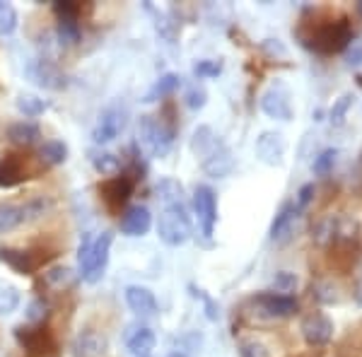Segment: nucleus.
<instances>
[{"label":"nucleus","mask_w":362,"mask_h":357,"mask_svg":"<svg viewBox=\"0 0 362 357\" xmlns=\"http://www.w3.org/2000/svg\"><path fill=\"white\" fill-rule=\"evenodd\" d=\"M25 179L22 177V167L15 157H3L0 160V189H13L20 181Z\"/></svg>","instance_id":"obj_31"},{"label":"nucleus","mask_w":362,"mask_h":357,"mask_svg":"<svg viewBox=\"0 0 362 357\" xmlns=\"http://www.w3.org/2000/svg\"><path fill=\"white\" fill-rule=\"evenodd\" d=\"M189 290H191V297H196V300H201V302H203V307H206V316H208V319H210V321H218V319H220V307H218V302H215L206 290L196 288L194 283L189 285Z\"/></svg>","instance_id":"obj_40"},{"label":"nucleus","mask_w":362,"mask_h":357,"mask_svg":"<svg viewBox=\"0 0 362 357\" xmlns=\"http://www.w3.org/2000/svg\"><path fill=\"white\" fill-rule=\"evenodd\" d=\"M251 314L259 319H288L297 312V300L288 295H276V292H261L249 300Z\"/></svg>","instance_id":"obj_8"},{"label":"nucleus","mask_w":362,"mask_h":357,"mask_svg":"<svg viewBox=\"0 0 362 357\" xmlns=\"http://www.w3.org/2000/svg\"><path fill=\"white\" fill-rule=\"evenodd\" d=\"M126 126H128L126 104L114 102L99 114L97 124L92 128V140H95V145H99V148L107 143H114V140L126 131Z\"/></svg>","instance_id":"obj_5"},{"label":"nucleus","mask_w":362,"mask_h":357,"mask_svg":"<svg viewBox=\"0 0 362 357\" xmlns=\"http://www.w3.org/2000/svg\"><path fill=\"white\" fill-rule=\"evenodd\" d=\"M312 297L317 300L319 304H334L341 300V295H338V288L334 283H329V280H319V283L312 285Z\"/></svg>","instance_id":"obj_34"},{"label":"nucleus","mask_w":362,"mask_h":357,"mask_svg":"<svg viewBox=\"0 0 362 357\" xmlns=\"http://www.w3.org/2000/svg\"><path fill=\"white\" fill-rule=\"evenodd\" d=\"M15 107L22 116H27V119H37V116H42L44 111H49L51 102H46V99L37 97V95H20L15 102Z\"/></svg>","instance_id":"obj_30"},{"label":"nucleus","mask_w":362,"mask_h":357,"mask_svg":"<svg viewBox=\"0 0 362 357\" xmlns=\"http://www.w3.org/2000/svg\"><path fill=\"white\" fill-rule=\"evenodd\" d=\"M194 210L198 225H201L203 237H213L215 225H218V196L206 184H198L194 189Z\"/></svg>","instance_id":"obj_9"},{"label":"nucleus","mask_w":362,"mask_h":357,"mask_svg":"<svg viewBox=\"0 0 362 357\" xmlns=\"http://www.w3.org/2000/svg\"><path fill=\"white\" fill-rule=\"evenodd\" d=\"M112 244H114L112 232H102L99 237H95L90 254H87L85 263L80 266V275H83L85 283L95 285L104 278V271L109 266V256H112Z\"/></svg>","instance_id":"obj_6"},{"label":"nucleus","mask_w":362,"mask_h":357,"mask_svg":"<svg viewBox=\"0 0 362 357\" xmlns=\"http://www.w3.org/2000/svg\"><path fill=\"white\" fill-rule=\"evenodd\" d=\"M350 42H353V29L343 17V20L319 25L307 39V46L317 54H338V51H346Z\"/></svg>","instance_id":"obj_2"},{"label":"nucleus","mask_w":362,"mask_h":357,"mask_svg":"<svg viewBox=\"0 0 362 357\" xmlns=\"http://www.w3.org/2000/svg\"><path fill=\"white\" fill-rule=\"evenodd\" d=\"M75 280V273L70 266H63V263H58V266H51L49 271H44V285L51 290H68L70 285H73Z\"/></svg>","instance_id":"obj_25"},{"label":"nucleus","mask_w":362,"mask_h":357,"mask_svg":"<svg viewBox=\"0 0 362 357\" xmlns=\"http://www.w3.org/2000/svg\"><path fill=\"white\" fill-rule=\"evenodd\" d=\"M155 27H157V32H160L162 37L169 39V42H172L174 34H177V25H174V22L169 20L167 15H162V13H157V22H155Z\"/></svg>","instance_id":"obj_45"},{"label":"nucleus","mask_w":362,"mask_h":357,"mask_svg":"<svg viewBox=\"0 0 362 357\" xmlns=\"http://www.w3.org/2000/svg\"><path fill=\"white\" fill-rule=\"evenodd\" d=\"M181 87V78L177 73H165L157 83L150 87V92L145 95V102H157L162 97H169L172 92H177Z\"/></svg>","instance_id":"obj_28"},{"label":"nucleus","mask_w":362,"mask_h":357,"mask_svg":"<svg viewBox=\"0 0 362 357\" xmlns=\"http://www.w3.org/2000/svg\"><path fill=\"white\" fill-rule=\"evenodd\" d=\"M346 66L348 68H358L362 66V42L360 39H353L346 49Z\"/></svg>","instance_id":"obj_44"},{"label":"nucleus","mask_w":362,"mask_h":357,"mask_svg":"<svg viewBox=\"0 0 362 357\" xmlns=\"http://www.w3.org/2000/svg\"><path fill=\"white\" fill-rule=\"evenodd\" d=\"M17 338L32 355L44 357L46 350H54V338L46 329H17Z\"/></svg>","instance_id":"obj_18"},{"label":"nucleus","mask_w":362,"mask_h":357,"mask_svg":"<svg viewBox=\"0 0 362 357\" xmlns=\"http://www.w3.org/2000/svg\"><path fill=\"white\" fill-rule=\"evenodd\" d=\"M54 13L58 15V22H78V15H80V8L75 3H54Z\"/></svg>","instance_id":"obj_43"},{"label":"nucleus","mask_w":362,"mask_h":357,"mask_svg":"<svg viewBox=\"0 0 362 357\" xmlns=\"http://www.w3.org/2000/svg\"><path fill=\"white\" fill-rule=\"evenodd\" d=\"M37 155H39V160H42V165L58 167L68 160V145L63 143V140H44V143L39 145Z\"/></svg>","instance_id":"obj_24"},{"label":"nucleus","mask_w":362,"mask_h":357,"mask_svg":"<svg viewBox=\"0 0 362 357\" xmlns=\"http://www.w3.org/2000/svg\"><path fill=\"white\" fill-rule=\"evenodd\" d=\"M256 157H259L264 165L278 167L285 157V138L278 131H264L256 138Z\"/></svg>","instance_id":"obj_12"},{"label":"nucleus","mask_w":362,"mask_h":357,"mask_svg":"<svg viewBox=\"0 0 362 357\" xmlns=\"http://www.w3.org/2000/svg\"><path fill=\"white\" fill-rule=\"evenodd\" d=\"M87 155H90V165L95 167V172L102 174V177H116V174L121 172V160H119V155H114V152L102 150V148H92Z\"/></svg>","instance_id":"obj_20"},{"label":"nucleus","mask_w":362,"mask_h":357,"mask_svg":"<svg viewBox=\"0 0 362 357\" xmlns=\"http://www.w3.org/2000/svg\"><path fill=\"white\" fill-rule=\"evenodd\" d=\"M46 316H49V304H46L44 300H32V302H29L27 314H25L27 324L37 326V324H42Z\"/></svg>","instance_id":"obj_42"},{"label":"nucleus","mask_w":362,"mask_h":357,"mask_svg":"<svg viewBox=\"0 0 362 357\" xmlns=\"http://www.w3.org/2000/svg\"><path fill=\"white\" fill-rule=\"evenodd\" d=\"M126 345H128V353L133 357H153V350L157 345V336L150 326H131L126 333Z\"/></svg>","instance_id":"obj_14"},{"label":"nucleus","mask_w":362,"mask_h":357,"mask_svg":"<svg viewBox=\"0 0 362 357\" xmlns=\"http://www.w3.org/2000/svg\"><path fill=\"white\" fill-rule=\"evenodd\" d=\"M300 215H302V210L295 206V201L293 203H285L283 208L278 210V215L273 218L271 222V242H276V244H285L290 237L295 234L297 230V222H300Z\"/></svg>","instance_id":"obj_11"},{"label":"nucleus","mask_w":362,"mask_h":357,"mask_svg":"<svg viewBox=\"0 0 362 357\" xmlns=\"http://www.w3.org/2000/svg\"><path fill=\"white\" fill-rule=\"evenodd\" d=\"M0 261L8 263V266L20 275H29V273H34V268H37V261L32 259V254L20 251V249H10V247L0 249Z\"/></svg>","instance_id":"obj_23"},{"label":"nucleus","mask_w":362,"mask_h":357,"mask_svg":"<svg viewBox=\"0 0 362 357\" xmlns=\"http://www.w3.org/2000/svg\"><path fill=\"white\" fill-rule=\"evenodd\" d=\"M261 111L273 121H283L288 124L293 119V92L283 80H276L264 90L261 95Z\"/></svg>","instance_id":"obj_7"},{"label":"nucleus","mask_w":362,"mask_h":357,"mask_svg":"<svg viewBox=\"0 0 362 357\" xmlns=\"http://www.w3.org/2000/svg\"><path fill=\"white\" fill-rule=\"evenodd\" d=\"M223 143L220 140L218 133L213 131L210 126H198L194 131V138H191V150H194V155L198 157V160H203L206 155H210L218 145Z\"/></svg>","instance_id":"obj_22"},{"label":"nucleus","mask_w":362,"mask_h":357,"mask_svg":"<svg viewBox=\"0 0 362 357\" xmlns=\"http://www.w3.org/2000/svg\"><path fill=\"white\" fill-rule=\"evenodd\" d=\"M167 357H186L184 353H179V350H177V353H169Z\"/></svg>","instance_id":"obj_49"},{"label":"nucleus","mask_w":362,"mask_h":357,"mask_svg":"<svg viewBox=\"0 0 362 357\" xmlns=\"http://www.w3.org/2000/svg\"><path fill=\"white\" fill-rule=\"evenodd\" d=\"M358 13L362 15V0H360V3H358Z\"/></svg>","instance_id":"obj_51"},{"label":"nucleus","mask_w":362,"mask_h":357,"mask_svg":"<svg viewBox=\"0 0 362 357\" xmlns=\"http://www.w3.org/2000/svg\"><path fill=\"white\" fill-rule=\"evenodd\" d=\"M25 222V210L15 203H0V234L17 230Z\"/></svg>","instance_id":"obj_29"},{"label":"nucleus","mask_w":362,"mask_h":357,"mask_svg":"<svg viewBox=\"0 0 362 357\" xmlns=\"http://www.w3.org/2000/svg\"><path fill=\"white\" fill-rule=\"evenodd\" d=\"M297 283H300V278H297L295 273H290V271H280V273L273 275L271 288L276 290V295H288V297H290V292H295Z\"/></svg>","instance_id":"obj_36"},{"label":"nucleus","mask_w":362,"mask_h":357,"mask_svg":"<svg viewBox=\"0 0 362 357\" xmlns=\"http://www.w3.org/2000/svg\"><path fill=\"white\" fill-rule=\"evenodd\" d=\"M338 148H326V150H321L317 157H314V162H312V172L317 174V177H326V174H331L334 172V167H336V162H338Z\"/></svg>","instance_id":"obj_32"},{"label":"nucleus","mask_w":362,"mask_h":357,"mask_svg":"<svg viewBox=\"0 0 362 357\" xmlns=\"http://www.w3.org/2000/svg\"><path fill=\"white\" fill-rule=\"evenodd\" d=\"M184 102H186V107H189L191 111H201L203 107H206V102H208V92L203 90V87H198V85H191L189 90H186Z\"/></svg>","instance_id":"obj_41"},{"label":"nucleus","mask_w":362,"mask_h":357,"mask_svg":"<svg viewBox=\"0 0 362 357\" xmlns=\"http://www.w3.org/2000/svg\"><path fill=\"white\" fill-rule=\"evenodd\" d=\"M300 333L307 345H312V348H324V345H329L331 338H334V321L321 312H312L302 319Z\"/></svg>","instance_id":"obj_10"},{"label":"nucleus","mask_w":362,"mask_h":357,"mask_svg":"<svg viewBox=\"0 0 362 357\" xmlns=\"http://www.w3.org/2000/svg\"><path fill=\"white\" fill-rule=\"evenodd\" d=\"M153 227V215L145 206H131L126 208L124 218H121V232L126 237H145Z\"/></svg>","instance_id":"obj_16"},{"label":"nucleus","mask_w":362,"mask_h":357,"mask_svg":"<svg viewBox=\"0 0 362 357\" xmlns=\"http://www.w3.org/2000/svg\"><path fill=\"white\" fill-rule=\"evenodd\" d=\"M353 102H355V95L353 92H343L341 97L334 102V107H331L329 111V121H331V126H343L346 124V116H348V111L350 107H353Z\"/></svg>","instance_id":"obj_33"},{"label":"nucleus","mask_w":362,"mask_h":357,"mask_svg":"<svg viewBox=\"0 0 362 357\" xmlns=\"http://www.w3.org/2000/svg\"><path fill=\"white\" fill-rule=\"evenodd\" d=\"M27 73L34 83H37L39 87H46V90H61V87H66V78H63L61 70H58L49 58H39V61H34L32 66L27 68Z\"/></svg>","instance_id":"obj_15"},{"label":"nucleus","mask_w":362,"mask_h":357,"mask_svg":"<svg viewBox=\"0 0 362 357\" xmlns=\"http://www.w3.org/2000/svg\"><path fill=\"white\" fill-rule=\"evenodd\" d=\"M39 138H42V131L32 121H17V124L8 126V140L13 145H20V148H29V145L39 143Z\"/></svg>","instance_id":"obj_21"},{"label":"nucleus","mask_w":362,"mask_h":357,"mask_svg":"<svg viewBox=\"0 0 362 357\" xmlns=\"http://www.w3.org/2000/svg\"><path fill=\"white\" fill-rule=\"evenodd\" d=\"M126 304H128V309L138 316H155L160 312V304H157L155 295L148 288H143V285H128Z\"/></svg>","instance_id":"obj_17"},{"label":"nucleus","mask_w":362,"mask_h":357,"mask_svg":"<svg viewBox=\"0 0 362 357\" xmlns=\"http://www.w3.org/2000/svg\"><path fill=\"white\" fill-rule=\"evenodd\" d=\"M155 191H157V198H160L165 208L184 203V186H181L177 179H160V184H157Z\"/></svg>","instance_id":"obj_27"},{"label":"nucleus","mask_w":362,"mask_h":357,"mask_svg":"<svg viewBox=\"0 0 362 357\" xmlns=\"http://www.w3.org/2000/svg\"><path fill=\"white\" fill-rule=\"evenodd\" d=\"M358 304H362V288L358 290Z\"/></svg>","instance_id":"obj_50"},{"label":"nucleus","mask_w":362,"mask_h":357,"mask_svg":"<svg viewBox=\"0 0 362 357\" xmlns=\"http://www.w3.org/2000/svg\"><path fill=\"white\" fill-rule=\"evenodd\" d=\"M360 234V225L348 215H329L314 225L312 239L317 247H334V244H348Z\"/></svg>","instance_id":"obj_3"},{"label":"nucleus","mask_w":362,"mask_h":357,"mask_svg":"<svg viewBox=\"0 0 362 357\" xmlns=\"http://www.w3.org/2000/svg\"><path fill=\"white\" fill-rule=\"evenodd\" d=\"M264 49L268 51V54H271V56H285V54H288V49H285V46L283 44H280V39H266V42H264Z\"/></svg>","instance_id":"obj_48"},{"label":"nucleus","mask_w":362,"mask_h":357,"mask_svg":"<svg viewBox=\"0 0 362 357\" xmlns=\"http://www.w3.org/2000/svg\"><path fill=\"white\" fill-rule=\"evenodd\" d=\"M157 237L167 244V247H184L191 239V218L186 203L179 206H167L162 210L160 222H157Z\"/></svg>","instance_id":"obj_1"},{"label":"nucleus","mask_w":362,"mask_h":357,"mask_svg":"<svg viewBox=\"0 0 362 357\" xmlns=\"http://www.w3.org/2000/svg\"><path fill=\"white\" fill-rule=\"evenodd\" d=\"M58 44L61 46H75L83 37L78 22H58Z\"/></svg>","instance_id":"obj_38"},{"label":"nucleus","mask_w":362,"mask_h":357,"mask_svg":"<svg viewBox=\"0 0 362 357\" xmlns=\"http://www.w3.org/2000/svg\"><path fill=\"white\" fill-rule=\"evenodd\" d=\"M17 29V10L0 0V37H10Z\"/></svg>","instance_id":"obj_39"},{"label":"nucleus","mask_w":362,"mask_h":357,"mask_svg":"<svg viewBox=\"0 0 362 357\" xmlns=\"http://www.w3.org/2000/svg\"><path fill=\"white\" fill-rule=\"evenodd\" d=\"M242 357H271L268 350L256 341H244L242 343Z\"/></svg>","instance_id":"obj_47"},{"label":"nucleus","mask_w":362,"mask_h":357,"mask_svg":"<svg viewBox=\"0 0 362 357\" xmlns=\"http://www.w3.org/2000/svg\"><path fill=\"white\" fill-rule=\"evenodd\" d=\"M107 336H102L99 331H83L75 341V350H78L80 357H102L107 353Z\"/></svg>","instance_id":"obj_19"},{"label":"nucleus","mask_w":362,"mask_h":357,"mask_svg":"<svg viewBox=\"0 0 362 357\" xmlns=\"http://www.w3.org/2000/svg\"><path fill=\"white\" fill-rule=\"evenodd\" d=\"M138 136L153 157H165L174 145V128L157 116H140Z\"/></svg>","instance_id":"obj_4"},{"label":"nucleus","mask_w":362,"mask_h":357,"mask_svg":"<svg viewBox=\"0 0 362 357\" xmlns=\"http://www.w3.org/2000/svg\"><path fill=\"white\" fill-rule=\"evenodd\" d=\"M223 61L220 58H201V61L194 63V75L201 80H208V78H218L223 73Z\"/></svg>","instance_id":"obj_35"},{"label":"nucleus","mask_w":362,"mask_h":357,"mask_svg":"<svg viewBox=\"0 0 362 357\" xmlns=\"http://www.w3.org/2000/svg\"><path fill=\"white\" fill-rule=\"evenodd\" d=\"M201 169L213 179H225L235 172V155H232V150L225 143H220L210 155L201 160Z\"/></svg>","instance_id":"obj_13"},{"label":"nucleus","mask_w":362,"mask_h":357,"mask_svg":"<svg viewBox=\"0 0 362 357\" xmlns=\"http://www.w3.org/2000/svg\"><path fill=\"white\" fill-rule=\"evenodd\" d=\"M131 191H133V181L128 177H114L107 186H104L107 201L112 203V206H124L128 201V196H131Z\"/></svg>","instance_id":"obj_26"},{"label":"nucleus","mask_w":362,"mask_h":357,"mask_svg":"<svg viewBox=\"0 0 362 357\" xmlns=\"http://www.w3.org/2000/svg\"><path fill=\"white\" fill-rule=\"evenodd\" d=\"M20 307V290L8 283H0V314H10Z\"/></svg>","instance_id":"obj_37"},{"label":"nucleus","mask_w":362,"mask_h":357,"mask_svg":"<svg viewBox=\"0 0 362 357\" xmlns=\"http://www.w3.org/2000/svg\"><path fill=\"white\" fill-rule=\"evenodd\" d=\"M314 193H317V186L314 184H305L300 191H297V196H295V206L300 208V210H305L309 203L314 201Z\"/></svg>","instance_id":"obj_46"}]
</instances>
